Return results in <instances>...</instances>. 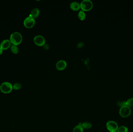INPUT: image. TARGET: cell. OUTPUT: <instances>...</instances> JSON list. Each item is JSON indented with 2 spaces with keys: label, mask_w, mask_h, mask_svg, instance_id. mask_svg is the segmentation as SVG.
<instances>
[{
  "label": "cell",
  "mask_w": 133,
  "mask_h": 132,
  "mask_svg": "<svg viewBox=\"0 0 133 132\" xmlns=\"http://www.w3.org/2000/svg\"><path fill=\"white\" fill-rule=\"evenodd\" d=\"M11 47V52L15 54H17L19 52V49L17 45H12Z\"/></svg>",
  "instance_id": "15"
},
{
  "label": "cell",
  "mask_w": 133,
  "mask_h": 132,
  "mask_svg": "<svg viewBox=\"0 0 133 132\" xmlns=\"http://www.w3.org/2000/svg\"><path fill=\"white\" fill-rule=\"evenodd\" d=\"M117 105L119 107H122L126 105V101H119L117 102Z\"/></svg>",
  "instance_id": "19"
},
{
  "label": "cell",
  "mask_w": 133,
  "mask_h": 132,
  "mask_svg": "<svg viewBox=\"0 0 133 132\" xmlns=\"http://www.w3.org/2000/svg\"><path fill=\"white\" fill-rule=\"evenodd\" d=\"M126 105L129 107H133V98L128 99L126 101Z\"/></svg>",
  "instance_id": "18"
},
{
  "label": "cell",
  "mask_w": 133,
  "mask_h": 132,
  "mask_svg": "<svg viewBox=\"0 0 133 132\" xmlns=\"http://www.w3.org/2000/svg\"><path fill=\"white\" fill-rule=\"evenodd\" d=\"M84 129L82 127L81 124L79 123L78 125H76L73 130V132H83Z\"/></svg>",
  "instance_id": "12"
},
{
  "label": "cell",
  "mask_w": 133,
  "mask_h": 132,
  "mask_svg": "<svg viewBox=\"0 0 133 132\" xmlns=\"http://www.w3.org/2000/svg\"><path fill=\"white\" fill-rule=\"evenodd\" d=\"M78 17L80 20L81 21L84 20L86 18V14L84 11L82 10L79 11L78 14Z\"/></svg>",
  "instance_id": "14"
},
{
  "label": "cell",
  "mask_w": 133,
  "mask_h": 132,
  "mask_svg": "<svg viewBox=\"0 0 133 132\" xmlns=\"http://www.w3.org/2000/svg\"><path fill=\"white\" fill-rule=\"evenodd\" d=\"M3 50L0 47V55H1V54H2V52H3Z\"/></svg>",
  "instance_id": "20"
},
{
  "label": "cell",
  "mask_w": 133,
  "mask_h": 132,
  "mask_svg": "<svg viewBox=\"0 0 133 132\" xmlns=\"http://www.w3.org/2000/svg\"><path fill=\"white\" fill-rule=\"evenodd\" d=\"M11 42L9 39L4 40L1 42L0 44V47L3 50H6L9 49L11 46Z\"/></svg>",
  "instance_id": "8"
},
{
  "label": "cell",
  "mask_w": 133,
  "mask_h": 132,
  "mask_svg": "<svg viewBox=\"0 0 133 132\" xmlns=\"http://www.w3.org/2000/svg\"><path fill=\"white\" fill-rule=\"evenodd\" d=\"M33 41L36 45L42 46L45 45L46 41L45 39L41 35H37L33 39Z\"/></svg>",
  "instance_id": "7"
},
{
  "label": "cell",
  "mask_w": 133,
  "mask_h": 132,
  "mask_svg": "<svg viewBox=\"0 0 133 132\" xmlns=\"http://www.w3.org/2000/svg\"><path fill=\"white\" fill-rule=\"evenodd\" d=\"M131 113L130 107L126 105L121 107L119 111V114L121 117L123 118H126L129 117Z\"/></svg>",
  "instance_id": "4"
},
{
  "label": "cell",
  "mask_w": 133,
  "mask_h": 132,
  "mask_svg": "<svg viewBox=\"0 0 133 132\" xmlns=\"http://www.w3.org/2000/svg\"><path fill=\"white\" fill-rule=\"evenodd\" d=\"M22 39L23 38L19 32H15L11 35L9 40L12 45H17L21 43Z\"/></svg>",
  "instance_id": "1"
},
{
  "label": "cell",
  "mask_w": 133,
  "mask_h": 132,
  "mask_svg": "<svg viewBox=\"0 0 133 132\" xmlns=\"http://www.w3.org/2000/svg\"><path fill=\"white\" fill-rule=\"evenodd\" d=\"M70 8L74 11H78L80 9V5L76 2H74L71 4Z\"/></svg>",
  "instance_id": "10"
},
{
  "label": "cell",
  "mask_w": 133,
  "mask_h": 132,
  "mask_svg": "<svg viewBox=\"0 0 133 132\" xmlns=\"http://www.w3.org/2000/svg\"><path fill=\"white\" fill-rule=\"evenodd\" d=\"M107 128L110 132H116L117 131L118 126L116 122L114 121H109L106 124Z\"/></svg>",
  "instance_id": "5"
},
{
  "label": "cell",
  "mask_w": 133,
  "mask_h": 132,
  "mask_svg": "<svg viewBox=\"0 0 133 132\" xmlns=\"http://www.w3.org/2000/svg\"><path fill=\"white\" fill-rule=\"evenodd\" d=\"M22 85L20 83H15L13 85H12L13 89L15 90H19L21 88Z\"/></svg>",
  "instance_id": "17"
},
{
  "label": "cell",
  "mask_w": 133,
  "mask_h": 132,
  "mask_svg": "<svg viewBox=\"0 0 133 132\" xmlns=\"http://www.w3.org/2000/svg\"><path fill=\"white\" fill-rule=\"evenodd\" d=\"M67 64L64 60H60L58 61L56 64V67L57 70H62L66 68Z\"/></svg>",
  "instance_id": "9"
},
{
  "label": "cell",
  "mask_w": 133,
  "mask_h": 132,
  "mask_svg": "<svg viewBox=\"0 0 133 132\" xmlns=\"http://www.w3.org/2000/svg\"><path fill=\"white\" fill-rule=\"evenodd\" d=\"M35 22V19L29 16L25 19L23 24L26 28H30L34 26Z\"/></svg>",
  "instance_id": "6"
},
{
  "label": "cell",
  "mask_w": 133,
  "mask_h": 132,
  "mask_svg": "<svg viewBox=\"0 0 133 132\" xmlns=\"http://www.w3.org/2000/svg\"><path fill=\"white\" fill-rule=\"evenodd\" d=\"M12 85L9 82H3L0 86V90L3 93H9L12 91Z\"/></svg>",
  "instance_id": "2"
},
{
  "label": "cell",
  "mask_w": 133,
  "mask_h": 132,
  "mask_svg": "<svg viewBox=\"0 0 133 132\" xmlns=\"http://www.w3.org/2000/svg\"><path fill=\"white\" fill-rule=\"evenodd\" d=\"M39 10L37 8H35L32 10L31 13L30 14V16L34 19L37 18L39 16Z\"/></svg>",
  "instance_id": "11"
},
{
  "label": "cell",
  "mask_w": 133,
  "mask_h": 132,
  "mask_svg": "<svg viewBox=\"0 0 133 132\" xmlns=\"http://www.w3.org/2000/svg\"><path fill=\"white\" fill-rule=\"evenodd\" d=\"M81 125L82 127L83 128V129H90L92 127V124L91 123L88 122H83V123L81 124Z\"/></svg>",
  "instance_id": "13"
},
{
  "label": "cell",
  "mask_w": 133,
  "mask_h": 132,
  "mask_svg": "<svg viewBox=\"0 0 133 132\" xmlns=\"http://www.w3.org/2000/svg\"><path fill=\"white\" fill-rule=\"evenodd\" d=\"M117 132H128V129L125 126H121L118 128Z\"/></svg>",
  "instance_id": "16"
},
{
  "label": "cell",
  "mask_w": 133,
  "mask_h": 132,
  "mask_svg": "<svg viewBox=\"0 0 133 132\" xmlns=\"http://www.w3.org/2000/svg\"><path fill=\"white\" fill-rule=\"evenodd\" d=\"M80 5V8L83 11H89L93 7V4L90 0H83Z\"/></svg>",
  "instance_id": "3"
},
{
  "label": "cell",
  "mask_w": 133,
  "mask_h": 132,
  "mask_svg": "<svg viewBox=\"0 0 133 132\" xmlns=\"http://www.w3.org/2000/svg\"><path fill=\"white\" fill-rule=\"evenodd\" d=\"M116 132H117V131H116Z\"/></svg>",
  "instance_id": "21"
}]
</instances>
